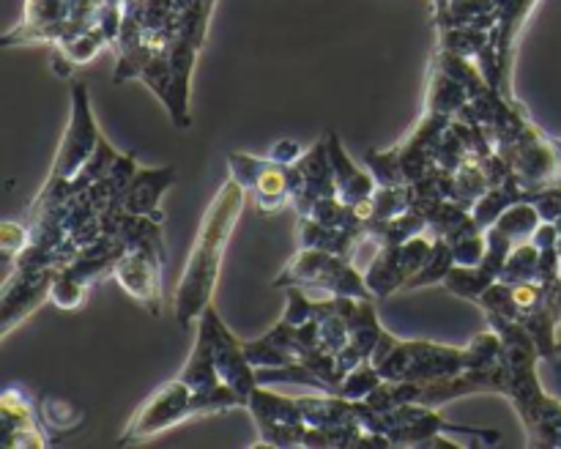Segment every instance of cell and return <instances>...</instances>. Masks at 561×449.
Wrapping results in <instances>:
<instances>
[{
  "instance_id": "6da1fadb",
  "label": "cell",
  "mask_w": 561,
  "mask_h": 449,
  "mask_svg": "<svg viewBox=\"0 0 561 449\" xmlns=\"http://www.w3.org/2000/svg\"><path fill=\"white\" fill-rule=\"evenodd\" d=\"M247 195H250L247 186L239 184V181L230 175V179L219 186L214 200L208 203L206 214H203L195 244H192L184 274H181L179 288H175L173 310L181 329H190L192 323L201 321L203 310L211 304L214 290H217L219 268H222L225 250H228L236 222H239L241 211H244Z\"/></svg>"
},
{
  "instance_id": "7a4b0ae2",
  "label": "cell",
  "mask_w": 561,
  "mask_h": 449,
  "mask_svg": "<svg viewBox=\"0 0 561 449\" xmlns=\"http://www.w3.org/2000/svg\"><path fill=\"white\" fill-rule=\"evenodd\" d=\"M488 326L499 332L504 348L499 361L507 376L504 398L513 403L520 416L529 447H559L561 449V400L542 389L537 365L542 361L531 334L518 321L499 315H485Z\"/></svg>"
},
{
  "instance_id": "3957f363",
  "label": "cell",
  "mask_w": 561,
  "mask_h": 449,
  "mask_svg": "<svg viewBox=\"0 0 561 449\" xmlns=\"http://www.w3.org/2000/svg\"><path fill=\"white\" fill-rule=\"evenodd\" d=\"M502 337L491 326L477 334L463 348L427 343V339H398V345L376 367L383 381L431 383L458 376L469 367H493L502 356Z\"/></svg>"
},
{
  "instance_id": "277c9868",
  "label": "cell",
  "mask_w": 561,
  "mask_h": 449,
  "mask_svg": "<svg viewBox=\"0 0 561 449\" xmlns=\"http://www.w3.org/2000/svg\"><path fill=\"white\" fill-rule=\"evenodd\" d=\"M104 0H22V20L3 36V47L49 44L66 47L102 22Z\"/></svg>"
},
{
  "instance_id": "5b68a950",
  "label": "cell",
  "mask_w": 561,
  "mask_h": 449,
  "mask_svg": "<svg viewBox=\"0 0 561 449\" xmlns=\"http://www.w3.org/2000/svg\"><path fill=\"white\" fill-rule=\"evenodd\" d=\"M274 288H305L307 293L376 299L367 288L365 274L351 263V257L312 250V246H299V252L285 263L279 277L274 279Z\"/></svg>"
},
{
  "instance_id": "8992f818",
  "label": "cell",
  "mask_w": 561,
  "mask_h": 449,
  "mask_svg": "<svg viewBox=\"0 0 561 449\" xmlns=\"http://www.w3.org/2000/svg\"><path fill=\"white\" fill-rule=\"evenodd\" d=\"M195 416H211V411H208L206 400L190 383L175 376L173 381L159 387L151 398L142 400L135 416L126 422L118 444L121 447H129V444L151 441V438L168 433L170 427L184 425L186 419H195Z\"/></svg>"
},
{
  "instance_id": "52a82bcc",
  "label": "cell",
  "mask_w": 561,
  "mask_h": 449,
  "mask_svg": "<svg viewBox=\"0 0 561 449\" xmlns=\"http://www.w3.org/2000/svg\"><path fill=\"white\" fill-rule=\"evenodd\" d=\"M230 175L239 184L247 186V192L255 200L261 214H277L285 206H294L296 195V168L288 162H277L266 153V157H255V153L233 151L228 157Z\"/></svg>"
},
{
  "instance_id": "ba28073f",
  "label": "cell",
  "mask_w": 561,
  "mask_h": 449,
  "mask_svg": "<svg viewBox=\"0 0 561 449\" xmlns=\"http://www.w3.org/2000/svg\"><path fill=\"white\" fill-rule=\"evenodd\" d=\"M99 140V126L93 118L91 96H88V85L82 80L71 82V118L64 131L58 151H55L53 168H49L47 179H75L91 157L96 153Z\"/></svg>"
},
{
  "instance_id": "9c48e42d",
  "label": "cell",
  "mask_w": 561,
  "mask_h": 449,
  "mask_svg": "<svg viewBox=\"0 0 561 449\" xmlns=\"http://www.w3.org/2000/svg\"><path fill=\"white\" fill-rule=\"evenodd\" d=\"M433 250V235L420 233L403 244H383L378 246L376 255L370 257L365 268V283L376 299H387L394 290H405L416 272L425 266Z\"/></svg>"
},
{
  "instance_id": "30bf717a",
  "label": "cell",
  "mask_w": 561,
  "mask_h": 449,
  "mask_svg": "<svg viewBox=\"0 0 561 449\" xmlns=\"http://www.w3.org/2000/svg\"><path fill=\"white\" fill-rule=\"evenodd\" d=\"M247 408L261 430L257 444L263 447H305L310 425L301 416L299 398H285V394L257 383L247 400Z\"/></svg>"
},
{
  "instance_id": "8fae6325",
  "label": "cell",
  "mask_w": 561,
  "mask_h": 449,
  "mask_svg": "<svg viewBox=\"0 0 561 449\" xmlns=\"http://www.w3.org/2000/svg\"><path fill=\"white\" fill-rule=\"evenodd\" d=\"M60 268H20L9 274L0 290V337H9L16 323L25 321L33 310L53 299V285L58 279Z\"/></svg>"
},
{
  "instance_id": "7c38bea8",
  "label": "cell",
  "mask_w": 561,
  "mask_h": 449,
  "mask_svg": "<svg viewBox=\"0 0 561 449\" xmlns=\"http://www.w3.org/2000/svg\"><path fill=\"white\" fill-rule=\"evenodd\" d=\"M197 323H201V326L208 332V337H211L214 361H217L219 378H222L230 389H236L241 398L250 400L252 389H255L261 381H257V367L252 365L250 356H247L244 343L230 332L228 323L219 318L217 307L214 304H208L206 310H203L201 321Z\"/></svg>"
},
{
  "instance_id": "4fadbf2b",
  "label": "cell",
  "mask_w": 561,
  "mask_h": 449,
  "mask_svg": "<svg viewBox=\"0 0 561 449\" xmlns=\"http://www.w3.org/2000/svg\"><path fill=\"white\" fill-rule=\"evenodd\" d=\"M168 257L148 250H126L115 263L113 279L153 318L162 312V272Z\"/></svg>"
},
{
  "instance_id": "5bb4252c",
  "label": "cell",
  "mask_w": 561,
  "mask_h": 449,
  "mask_svg": "<svg viewBox=\"0 0 561 449\" xmlns=\"http://www.w3.org/2000/svg\"><path fill=\"white\" fill-rule=\"evenodd\" d=\"M296 168V195H294V208L299 217L316 208L318 200L323 197L337 195V181H334V168L332 159H329V140L327 135L310 148V151L301 153L294 162Z\"/></svg>"
},
{
  "instance_id": "9a60e30c",
  "label": "cell",
  "mask_w": 561,
  "mask_h": 449,
  "mask_svg": "<svg viewBox=\"0 0 561 449\" xmlns=\"http://www.w3.org/2000/svg\"><path fill=\"white\" fill-rule=\"evenodd\" d=\"M0 425H3V449H44L49 444L31 394L22 387H5L0 394Z\"/></svg>"
},
{
  "instance_id": "2e32d148",
  "label": "cell",
  "mask_w": 561,
  "mask_h": 449,
  "mask_svg": "<svg viewBox=\"0 0 561 449\" xmlns=\"http://www.w3.org/2000/svg\"><path fill=\"white\" fill-rule=\"evenodd\" d=\"M301 416L310 427L327 433H356L365 430L359 419V411H356V400L343 398V394H307L299 398Z\"/></svg>"
},
{
  "instance_id": "e0dca14e",
  "label": "cell",
  "mask_w": 561,
  "mask_h": 449,
  "mask_svg": "<svg viewBox=\"0 0 561 449\" xmlns=\"http://www.w3.org/2000/svg\"><path fill=\"white\" fill-rule=\"evenodd\" d=\"M175 184V168H137L135 179L124 192L121 208L124 214H146V217H164L159 211L164 192Z\"/></svg>"
},
{
  "instance_id": "ac0fdd59",
  "label": "cell",
  "mask_w": 561,
  "mask_h": 449,
  "mask_svg": "<svg viewBox=\"0 0 561 449\" xmlns=\"http://www.w3.org/2000/svg\"><path fill=\"white\" fill-rule=\"evenodd\" d=\"M327 140H329V159H332L340 200L356 206V203L373 197V192L378 189L376 175H373L370 170H362L359 164L345 153L343 142H340V137L334 135V131H327Z\"/></svg>"
},
{
  "instance_id": "d6986e66",
  "label": "cell",
  "mask_w": 561,
  "mask_h": 449,
  "mask_svg": "<svg viewBox=\"0 0 561 449\" xmlns=\"http://www.w3.org/2000/svg\"><path fill=\"white\" fill-rule=\"evenodd\" d=\"M299 244L351 257L362 244H367V230L327 228L312 217H299Z\"/></svg>"
},
{
  "instance_id": "ffe728a7",
  "label": "cell",
  "mask_w": 561,
  "mask_h": 449,
  "mask_svg": "<svg viewBox=\"0 0 561 449\" xmlns=\"http://www.w3.org/2000/svg\"><path fill=\"white\" fill-rule=\"evenodd\" d=\"M542 272H546V250H542L540 239H526L518 241L513 246V252L507 255V263H504L502 283H529V279H542Z\"/></svg>"
},
{
  "instance_id": "44dd1931",
  "label": "cell",
  "mask_w": 561,
  "mask_h": 449,
  "mask_svg": "<svg viewBox=\"0 0 561 449\" xmlns=\"http://www.w3.org/2000/svg\"><path fill=\"white\" fill-rule=\"evenodd\" d=\"M502 5L504 0H449L447 22L438 27L463 25L477 27V31H496L499 20H502Z\"/></svg>"
},
{
  "instance_id": "7402d4cb",
  "label": "cell",
  "mask_w": 561,
  "mask_h": 449,
  "mask_svg": "<svg viewBox=\"0 0 561 449\" xmlns=\"http://www.w3.org/2000/svg\"><path fill=\"white\" fill-rule=\"evenodd\" d=\"M453 266H455L453 246H449V241L444 239V235H436V239H433L431 257H427L425 266L411 277V283L405 285V290L427 288V285H438V283L444 285V279H447V274L453 272Z\"/></svg>"
},
{
  "instance_id": "603a6c76",
  "label": "cell",
  "mask_w": 561,
  "mask_h": 449,
  "mask_svg": "<svg viewBox=\"0 0 561 449\" xmlns=\"http://www.w3.org/2000/svg\"><path fill=\"white\" fill-rule=\"evenodd\" d=\"M411 208V186H383L373 192V219L370 222H381V219H394Z\"/></svg>"
},
{
  "instance_id": "cb8c5ba5",
  "label": "cell",
  "mask_w": 561,
  "mask_h": 449,
  "mask_svg": "<svg viewBox=\"0 0 561 449\" xmlns=\"http://www.w3.org/2000/svg\"><path fill=\"white\" fill-rule=\"evenodd\" d=\"M381 381L383 378L381 372H378V367L373 365V361H362L359 367H354V370L343 378L337 394H343V398L348 400H365L373 389L381 387Z\"/></svg>"
},
{
  "instance_id": "d4e9b609",
  "label": "cell",
  "mask_w": 561,
  "mask_h": 449,
  "mask_svg": "<svg viewBox=\"0 0 561 449\" xmlns=\"http://www.w3.org/2000/svg\"><path fill=\"white\" fill-rule=\"evenodd\" d=\"M27 244H31V225H27V219H5L0 225V250H3V257L16 261Z\"/></svg>"
},
{
  "instance_id": "484cf974",
  "label": "cell",
  "mask_w": 561,
  "mask_h": 449,
  "mask_svg": "<svg viewBox=\"0 0 561 449\" xmlns=\"http://www.w3.org/2000/svg\"><path fill=\"white\" fill-rule=\"evenodd\" d=\"M301 153H305V148H301L299 142H294V140H279L277 146H274L272 151H268V157L277 159V162H288V164H294L296 159L301 157Z\"/></svg>"
},
{
  "instance_id": "4316f807",
  "label": "cell",
  "mask_w": 561,
  "mask_h": 449,
  "mask_svg": "<svg viewBox=\"0 0 561 449\" xmlns=\"http://www.w3.org/2000/svg\"><path fill=\"white\" fill-rule=\"evenodd\" d=\"M431 5H433V22H436V27L444 25L449 14V0H431Z\"/></svg>"
},
{
  "instance_id": "83f0119b",
  "label": "cell",
  "mask_w": 561,
  "mask_h": 449,
  "mask_svg": "<svg viewBox=\"0 0 561 449\" xmlns=\"http://www.w3.org/2000/svg\"><path fill=\"white\" fill-rule=\"evenodd\" d=\"M553 146H557V151H559V157H561V137H553Z\"/></svg>"
}]
</instances>
